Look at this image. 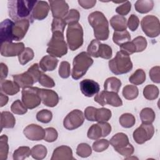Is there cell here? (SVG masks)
Segmentation results:
<instances>
[{
    "instance_id": "cell-20",
    "label": "cell",
    "mask_w": 160,
    "mask_h": 160,
    "mask_svg": "<svg viewBox=\"0 0 160 160\" xmlns=\"http://www.w3.org/2000/svg\"><path fill=\"white\" fill-rule=\"evenodd\" d=\"M80 89L81 92L86 97H92L97 94L100 90L99 84L89 79H86L80 82Z\"/></svg>"
},
{
    "instance_id": "cell-26",
    "label": "cell",
    "mask_w": 160,
    "mask_h": 160,
    "mask_svg": "<svg viewBox=\"0 0 160 160\" xmlns=\"http://www.w3.org/2000/svg\"><path fill=\"white\" fill-rule=\"evenodd\" d=\"M1 91L6 94L13 96L20 91L19 85L11 80H1Z\"/></svg>"
},
{
    "instance_id": "cell-57",
    "label": "cell",
    "mask_w": 160,
    "mask_h": 160,
    "mask_svg": "<svg viewBox=\"0 0 160 160\" xmlns=\"http://www.w3.org/2000/svg\"><path fill=\"white\" fill-rule=\"evenodd\" d=\"M96 108L92 106H88L84 110V116L88 121H95L94 116Z\"/></svg>"
},
{
    "instance_id": "cell-3",
    "label": "cell",
    "mask_w": 160,
    "mask_h": 160,
    "mask_svg": "<svg viewBox=\"0 0 160 160\" xmlns=\"http://www.w3.org/2000/svg\"><path fill=\"white\" fill-rule=\"evenodd\" d=\"M109 68L116 75H120L129 72L132 69V62L129 55L119 51L116 56L109 61Z\"/></svg>"
},
{
    "instance_id": "cell-60",
    "label": "cell",
    "mask_w": 160,
    "mask_h": 160,
    "mask_svg": "<svg viewBox=\"0 0 160 160\" xmlns=\"http://www.w3.org/2000/svg\"><path fill=\"white\" fill-rule=\"evenodd\" d=\"M9 98L8 97L4 94L2 92H1L0 93V107H3L4 106H5L8 102Z\"/></svg>"
},
{
    "instance_id": "cell-35",
    "label": "cell",
    "mask_w": 160,
    "mask_h": 160,
    "mask_svg": "<svg viewBox=\"0 0 160 160\" xmlns=\"http://www.w3.org/2000/svg\"><path fill=\"white\" fill-rule=\"evenodd\" d=\"M146 73L142 69H138L129 78V82L134 85H140L146 81Z\"/></svg>"
},
{
    "instance_id": "cell-47",
    "label": "cell",
    "mask_w": 160,
    "mask_h": 160,
    "mask_svg": "<svg viewBox=\"0 0 160 160\" xmlns=\"http://www.w3.org/2000/svg\"><path fill=\"white\" fill-rule=\"evenodd\" d=\"M136 48V52H140L145 50L147 47V41L143 36H138L131 41Z\"/></svg>"
},
{
    "instance_id": "cell-36",
    "label": "cell",
    "mask_w": 160,
    "mask_h": 160,
    "mask_svg": "<svg viewBox=\"0 0 160 160\" xmlns=\"http://www.w3.org/2000/svg\"><path fill=\"white\" fill-rule=\"evenodd\" d=\"M122 94L125 99L132 100L138 96L139 90L134 85H126L123 88Z\"/></svg>"
},
{
    "instance_id": "cell-46",
    "label": "cell",
    "mask_w": 160,
    "mask_h": 160,
    "mask_svg": "<svg viewBox=\"0 0 160 160\" xmlns=\"http://www.w3.org/2000/svg\"><path fill=\"white\" fill-rule=\"evenodd\" d=\"M109 146V141L106 139H99L92 144V149L95 152H100L106 150Z\"/></svg>"
},
{
    "instance_id": "cell-23",
    "label": "cell",
    "mask_w": 160,
    "mask_h": 160,
    "mask_svg": "<svg viewBox=\"0 0 160 160\" xmlns=\"http://www.w3.org/2000/svg\"><path fill=\"white\" fill-rule=\"evenodd\" d=\"M74 159L72 156V151L68 146L62 145L56 148L52 154L51 160H72Z\"/></svg>"
},
{
    "instance_id": "cell-5",
    "label": "cell",
    "mask_w": 160,
    "mask_h": 160,
    "mask_svg": "<svg viewBox=\"0 0 160 160\" xmlns=\"http://www.w3.org/2000/svg\"><path fill=\"white\" fill-rule=\"evenodd\" d=\"M48 43L46 52L51 56L61 58L68 52V46L64 41V32L54 31Z\"/></svg>"
},
{
    "instance_id": "cell-32",
    "label": "cell",
    "mask_w": 160,
    "mask_h": 160,
    "mask_svg": "<svg viewBox=\"0 0 160 160\" xmlns=\"http://www.w3.org/2000/svg\"><path fill=\"white\" fill-rule=\"evenodd\" d=\"M139 116L142 123L144 124H152L156 118L154 111L150 108H143L140 112Z\"/></svg>"
},
{
    "instance_id": "cell-29",
    "label": "cell",
    "mask_w": 160,
    "mask_h": 160,
    "mask_svg": "<svg viewBox=\"0 0 160 160\" xmlns=\"http://www.w3.org/2000/svg\"><path fill=\"white\" fill-rule=\"evenodd\" d=\"M121 86V81L117 78L110 77L106 79L104 83V91L118 93Z\"/></svg>"
},
{
    "instance_id": "cell-4",
    "label": "cell",
    "mask_w": 160,
    "mask_h": 160,
    "mask_svg": "<svg viewBox=\"0 0 160 160\" xmlns=\"http://www.w3.org/2000/svg\"><path fill=\"white\" fill-rule=\"evenodd\" d=\"M93 64V59L86 52H81L76 55L72 62L71 76L72 79L78 80L82 78L88 69Z\"/></svg>"
},
{
    "instance_id": "cell-31",
    "label": "cell",
    "mask_w": 160,
    "mask_h": 160,
    "mask_svg": "<svg viewBox=\"0 0 160 160\" xmlns=\"http://www.w3.org/2000/svg\"><path fill=\"white\" fill-rule=\"evenodd\" d=\"M131 38L129 32L126 30L123 31H114L112 36L113 42L119 46L130 41Z\"/></svg>"
},
{
    "instance_id": "cell-7",
    "label": "cell",
    "mask_w": 160,
    "mask_h": 160,
    "mask_svg": "<svg viewBox=\"0 0 160 160\" xmlns=\"http://www.w3.org/2000/svg\"><path fill=\"white\" fill-rule=\"evenodd\" d=\"M66 39L69 48L71 51L79 49L83 44V29L79 23L68 25Z\"/></svg>"
},
{
    "instance_id": "cell-41",
    "label": "cell",
    "mask_w": 160,
    "mask_h": 160,
    "mask_svg": "<svg viewBox=\"0 0 160 160\" xmlns=\"http://www.w3.org/2000/svg\"><path fill=\"white\" fill-rule=\"evenodd\" d=\"M34 56L33 50L30 48H25L22 52L18 56V60L21 65H24L31 61Z\"/></svg>"
},
{
    "instance_id": "cell-49",
    "label": "cell",
    "mask_w": 160,
    "mask_h": 160,
    "mask_svg": "<svg viewBox=\"0 0 160 160\" xmlns=\"http://www.w3.org/2000/svg\"><path fill=\"white\" fill-rule=\"evenodd\" d=\"M66 23L64 19L61 18H53L51 24V31L52 32L54 31H61L64 32L66 28Z\"/></svg>"
},
{
    "instance_id": "cell-30",
    "label": "cell",
    "mask_w": 160,
    "mask_h": 160,
    "mask_svg": "<svg viewBox=\"0 0 160 160\" xmlns=\"http://www.w3.org/2000/svg\"><path fill=\"white\" fill-rule=\"evenodd\" d=\"M154 7L152 0H138L135 2L134 8L137 12L141 14H146L151 11Z\"/></svg>"
},
{
    "instance_id": "cell-52",
    "label": "cell",
    "mask_w": 160,
    "mask_h": 160,
    "mask_svg": "<svg viewBox=\"0 0 160 160\" xmlns=\"http://www.w3.org/2000/svg\"><path fill=\"white\" fill-rule=\"evenodd\" d=\"M131 9V4L129 1H124L121 5L118 6L116 9V12L120 16L127 15Z\"/></svg>"
},
{
    "instance_id": "cell-2",
    "label": "cell",
    "mask_w": 160,
    "mask_h": 160,
    "mask_svg": "<svg viewBox=\"0 0 160 160\" xmlns=\"http://www.w3.org/2000/svg\"><path fill=\"white\" fill-rule=\"evenodd\" d=\"M88 22L94 30L96 39L106 41L109 35V23L104 14L100 11H94L89 14Z\"/></svg>"
},
{
    "instance_id": "cell-37",
    "label": "cell",
    "mask_w": 160,
    "mask_h": 160,
    "mask_svg": "<svg viewBox=\"0 0 160 160\" xmlns=\"http://www.w3.org/2000/svg\"><path fill=\"white\" fill-rule=\"evenodd\" d=\"M48 153L47 148L42 144H37L31 149V156L37 160H41L46 158Z\"/></svg>"
},
{
    "instance_id": "cell-16",
    "label": "cell",
    "mask_w": 160,
    "mask_h": 160,
    "mask_svg": "<svg viewBox=\"0 0 160 160\" xmlns=\"http://www.w3.org/2000/svg\"><path fill=\"white\" fill-rule=\"evenodd\" d=\"M31 22V21L28 19L14 22L12 30L13 41H19L24 38L28 31Z\"/></svg>"
},
{
    "instance_id": "cell-13",
    "label": "cell",
    "mask_w": 160,
    "mask_h": 160,
    "mask_svg": "<svg viewBox=\"0 0 160 160\" xmlns=\"http://www.w3.org/2000/svg\"><path fill=\"white\" fill-rule=\"evenodd\" d=\"M84 121V115L79 109H74L64 118L63 126L68 130L76 129L82 125Z\"/></svg>"
},
{
    "instance_id": "cell-27",
    "label": "cell",
    "mask_w": 160,
    "mask_h": 160,
    "mask_svg": "<svg viewBox=\"0 0 160 160\" xmlns=\"http://www.w3.org/2000/svg\"><path fill=\"white\" fill-rule=\"evenodd\" d=\"M16 124V119L9 111H2L1 113V131L4 128H13Z\"/></svg>"
},
{
    "instance_id": "cell-33",
    "label": "cell",
    "mask_w": 160,
    "mask_h": 160,
    "mask_svg": "<svg viewBox=\"0 0 160 160\" xmlns=\"http://www.w3.org/2000/svg\"><path fill=\"white\" fill-rule=\"evenodd\" d=\"M112 116V112L111 110L108 108H96L94 119L95 121L99 122H107L110 119Z\"/></svg>"
},
{
    "instance_id": "cell-25",
    "label": "cell",
    "mask_w": 160,
    "mask_h": 160,
    "mask_svg": "<svg viewBox=\"0 0 160 160\" xmlns=\"http://www.w3.org/2000/svg\"><path fill=\"white\" fill-rule=\"evenodd\" d=\"M58 63V59L52 56L46 55L41 59L39 66L40 69L44 71H54Z\"/></svg>"
},
{
    "instance_id": "cell-38",
    "label": "cell",
    "mask_w": 160,
    "mask_h": 160,
    "mask_svg": "<svg viewBox=\"0 0 160 160\" xmlns=\"http://www.w3.org/2000/svg\"><path fill=\"white\" fill-rule=\"evenodd\" d=\"M30 155H31V149L28 146H21L14 151L12 158L14 160H23Z\"/></svg>"
},
{
    "instance_id": "cell-19",
    "label": "cell",
    "mask_w": 160,
    "mask_h": 160,
    "mask_svg": "<svg viewBox=\"0 0 160 160\" xmlns=\"http://www.w3.org/2000/svg\"><path fill=\"white\" fill-rule=\"evenodd\" d=\"M39 93L41 101L45 106L53 108L58 104L59 96L54 91L39 88Z\"/></svg>"
},
{
    "instance_id": "cell-10",
    "label": "cell",
    "mask_w": 160,
    "mask_h": 160,
    "mask_svg": "<svg viewBox=\"0 0 160 160\" xmlns=\"http://www.w3.org/2000/svg\"><path fill=\"white\" fill-rule=\"evenodd\" d=\"M39 89V88L32 86L22 89L21 92L22 102L28 109H32L40 105L41 99Z\"/></svg>"
},
{
    "instance_id": "cell-48",
    "label": "cell",
    "mask_w": 160,
    "mask_h": 160,
    "mask_svg": "<svg viewBox=\"0 0 160 160\" xmlns=\"http://www.w3.org/2000/svg\"><path fill=\"white\" fill-rule=\"evenodd\" d=\"M58 73L59 76L63 79L69 78L71 73L70 64L68 61H62L59 65Z\"/></svg>"
},
{
    "instance_id": "cell-1",
    "label": "cell",
    "mask_w": 160,
    "mask_h": 160,
    "mask_svg": "<svg viewBox=\"0 0 160 160\" xmlns=\"http://www.w3.org/2000/svg\"><path fill=\"white\" fill-rule=\"evenodd\" d=\"M37 1L11 0L8 2V14L15 22L24 19L32 22V11Z\"/></svg>"
},
{
    "instance_id": "cell-55",
    "label": "cell",
    "mask_w": 160,
    "mask_h": 160,
    "mask_svg": "<svg viewBox=\"0 0 160 160\" xmlns=\"http://www.w3.org/2000/svg\"><path fill=\"white\" fill-rule=\"evenodd\" d=\"M149 74L152 82L158 84L160 82V67L159 66L152 68L149 72Z\"/></svg>"
},
{
    "instance_id": "cell-22",
    "label": "cell",
    "mask_w": 160,
    "mask_h": 160,
    "mask_svg": "<svg viewBox=\"0 0 160 160\" xmlns=\"http://www.w3.org/2000/svg\"><path fill=\"white\" fill-rule=\"evenodd\" d=\"M50 9L49 5L46 1H38L36 3L32 11V19L42 20L45 19L49 13Z\"/></svg>"
},
{
    "instance_id": "cell-9",
    "label": "cell",
    "mask_w": 160,
    "mask_h": 160,
    "mask_svg": "<svg viewBox=\"0 0 160 160\" xmlns=\"http://www.w3.org/2000/svg\"><path fill=\"white\" fill-rule=\"evenodd\" d=\"M141 26L144 33L149 38H153L159 35V21L155 16L148 15L144 17L141 21Z\"/></svg>"
},
{
    "instance_id": "cell-34",
    "label": "cell",
    "mask_w": 160,
    "mask_h": 160,
    "mask_svg": "<svg viewBox=\"0 0 160 160\" xmlns=\"http://www.w3.org/2000/svg\"><path fill=\"white\" fill-rule=\"evenodd\" d=\"M159 92L158 88L153 84H148L145 86L143 89L144 97L146 99L150 101H152L158 98Z\"/></svg>"
},
{
    "instance_id": "cell-44",
    "label": "cell",
    "mask_w": 160,
    "mask_h": 160,
    "mask_svg": "<svg viewBox=\"0 0 160 160\" xmlns=\"http://www.w3.org/2000/svg\"><path fill=\"white\" fill-rule=\"evenodd\" d=\"M27 109L28 108L19 99H17L15 101H14L11 106V111L14 114L18 115H22L26 113L28 111Z\"/></svg>"
},
{
    "instance_id": "cell-45",
    "label": "cell",
    "mask_w": 160,
    "mask_h": 160,
    "mask_svg": "<svg viewBox=\"0 0 160 160\" xmlns=\"http://www.w3.org/2000/svg\"><path fill=\"white\" fill-rule=\"evenodd\" d=\"M52 118V112L48 109H42L36 114V119L42 123H49Z\"/></svg>"
},
{
    "instance_id": "cell-51",
    "label": "cell",
    "mask_w": 160,
    "mask_h": 160,
    "mask_svg": "<svg viewBox=\"0 0 160 160\" xmlns=\"http://www.w3.org/2000/svg\"><path fill=\"white\" fill-rule=\"evenodd\" d=\"M38 82L41 85L46 88H51L55 86V82L54 80L51 77L45 74L44 72H42L41 75Z\"/></svg>"
},
{
    "instance_id": "cell-15",
    "label": "cell",
    "mask_w": 160,
    "mask_h": 160,
    "mask_svg": "<svg viewBox=\"0 0 160 160\" xmlns=\"http://www.w3.org/2000/svg\"><path fill=\"white\" fill-rule=\"evenodd\" d=\"M25 49L23 42H8L1 43V54L4 57H14L19 56Z\"/></svg>"
},
{
    "instance_id": "cell-43",
    "label": "cell",
    "mask_w": 160,
    "mask_h": 160,
    "mask_svg": "<svg viewBox=\"0 0 160 160\" xmlns=\"http://www.w3.org/2000/svg\"><path fill=\"white\" fill-rule=\"evenodd\" d=\"M76 152L78 156L85 158L91 156L92 153V149L88 144L82 142L78 144Z\"/></svg>"
},
{
    "instance_id": "cell-58",
    "label": "cell",
    "mask_w": 160,
    "mask_h": 160,
    "mask_svg": "<svg viewBox=\"0 0 160 160\" xmlns=\"http://www.w3.org/2000/svg\"><path fill=\"white\" fill-rule=\"evenodd\" d=\"M78 2L82 8L86 9L93 8L96 3V0H78Z\"/></svg>"
},
{
    "instance_id": "cell-53",
    "label": "cell",
    "mask_w": 160,
    "mask_h": 160,
    "mask_svg": "<svg viewBox=\"0 0 160 160\" xmlns=\"http://www.w3.org/2000/svg\"><path fill=\"white\" fill-rule=\"evenodd\" d=\"M139 25V19L135 14H131L127 22V26L131 31H136Z\"/></svg>"
},
{
    "instance_id": "cell-11",
    "label": "cell",
    "mask_w": 160,
    "mask_h": 160,
    "mask_svg": "<svg viewBox=\"0 0 160 160\" xmlns=\"http://www.w3.org/2000/svg\"><path fill=\"white\" fill-rule=\"evenodd\" d=\"M94 99L95 102L102 106L109 104L113 107H119L122 105V101L121 98L118 93L114 92L102 91L96 94Z\"/></svg>"
},
{
    "instance_id": "cell-12",
    "label": "cell",
    "mask_w": 160,
    "mask_h": 160,
    "mask_svg": "<svg viewBox=\"0 0 160 160\" xmlns=\"http://www.w3.org/2000/svg\"><path fill=\"white\" fill-rule=\"evenodd\" d=\"M111 132V126L107 122H99L92 124L88 129L87 136L89 139L97 140L108 136Z\"/></svg>"
},
{
    "instance_id": "cell-17",
    "label": "cell",
    "mask_w": 160,
    "mask_h": 160,
    "mask_svg": "<svg viewBox=\"0 0 160 160\" xmlns=\"http://www.w3.org/2000/svg\"><path fill=\"white\" fill-rule=\"evenodd\" d=\"M49 2L54 18L62 19L69 12V6L65 1L49 0Z\"/></svg>"
},
{
    "instance_id": "cell-40",
    "label": "cell",
    "mask_w": 160,
    "mask_h": 160,
    "mask_svg": "<svg viewBox=\"0 0 160 160\" xmlns=\"http://www.w3.org/2000/svg\"><path fill=\"white\" fill-rule=\"evenodd\" d=\"M9 152L8 138L6 135L2 134L0 137V159L6 160L8 158Z\"/></svg>"
},
{
    "instance_id": "cell-59",
    "label": "cell",
    "mask_w": 160,
    "mask_h": 160,
    "mask_svg": "<svg viewBox=\"0 0 160 160\" xmlns=\"http://www.w3.org/2000/svg\"><path fill=\"white\" fill-rule=\"evenodd\" d=\"M0 77H1V80H3L8 76V68L6 66V64L1 62L0 64Z\"/></svg>"
},
{
    "instance_id": "cell-42",
    "label": "cell",
    "mask_w": 160,
    "mask_h": 160,
    "mask_svg": "<svg viewBox=\"0 0 160 160\" xmlns=\"http://www.w3.org/2000/svg\"><path fill=\"white\" fill-rule=\"evenodd\" d=\"M80 18L79 11L75 9H71L69 11L66 16L64 18V20L66 24L71 25L78 23Z\"/></svg>"
},
{
    "instance_id": "cell-50",
    "label": "cell",
    "mask_w": 160,
    "mask_h": 160,
    "mask_svg": "<svg viewBox=\"0 0 160 160\" xmlns=\"http://www.w3.org/2000/svg\"><path fill=\"white\" fill-rule=\"evenodd\" d=\"M44 141L48 142H52L56 141L58 137V133L54 128H47L45 129Z\"/></svg>"
},
{
    "instance_id": "cell-21",
    "label": "cell",
    "mask_w": 160,
    "mask_h": 160,
    "mask_svg": "<svg viewBox=\"0 0 160 160\" xmlns=\"http://www.w3.org/2000/svg\"><path fill=\"white\" fill-rule=\"evenodd\" d=\"M14 22L9 19L3 20L0 24V36L1 43L11 42L12 39V26Z\"/></svg>"
},
{
    "instance_id": "cell-6",
    "label": "cell",
    "mask_w": 160,
    "mask_h": 160,
    "mask_svg": "<svg viewBox=\"0 0 160 160\" xmlns=\"http://www.w3.org/2000/svg\"><path fill=\"white\" fill-rule=\"evenodd\" d=\"M109 143L116 152L125 158L130 157L134 153V147L130 144L128 136L123 132H118L114 135Z\"/></svg>"
},
{
    "instance_id": "cell-56",
    "label": "cell",
    "mask_w": 160,
    "mask_h": 160,
    "mask_svg": "<svg viewBox=\"0 0 160 160\" xmlns=\"http://www.w3.org/2000/svg\"><path fill=\"white\" fill-rule=\"evenodd\" d=\"M121 51L126 52L128 55H131L134 52H136L135 46L132 41H128L121 46H120Z\"/></svg>"
},
{
    "instance_id": "cell-24",
    "label": "cell",
    "mask_w": 160,
    "mask_h": 160,
    "mask_svg": "<svg viewBox=\"0 0 160 160\" xmlns=\"http://www.w3.org/2000/svg\"><path fill=\"white\" fill-rule=\"evenodd\" d=\"M12 78L14 81L22 89L31 87L34 83H36L34 78L28 71L21 74L13 75Z\"/></svg>"
},
{
    "instance_id": "cell-39",
    "label": "cell",
    "mask_w": 160,
    "mask_h": 160,
    "mask_svg": "<svg viewBox=\"0 0 160 160\" xmlns=\"http://www.w3.org/2000/svg\"><path fill=\"white\" fill-rule=\"evenodd\" d=\"M119 121L122 127L124 128H130L135 124L136 119L132 114L124 113L119 117Z\"/></svg>"
},
{
    "instance_id": "cell-28",
    "label": "cell",
    "mask_w": 160,
    "mask_h": 160,
    "mask_svg": "<svg viewBox=\"0 0 160 160\" xmlns=\"http://www.w3.org/2000/svg\"><path fill=\"white\" fill-rule=\"evenodd\" d=\"M110 24L114 31H123L126 30L127 22L125 17L120 15H115L110 19Z\"/></svg>"
},
{
    "instance_id": "cell-18",
    "label": "cell",
    "mask_w": 160,
    "mask_h": 160,
    "mask_svg": "<svg viewBox=\"0 0 160 160\" xmlns=\"http://www.w3.org/2000/svg\"><path fill=\"white\" fill-rule=\"evenodd\" d=\"M24 136L31 141H41L44 139L45 136V129L41 126L31 124L27 126L23 130Z\"/></svg>"
},
{
    "instance_id": "cell-54",
    "label": "cell",
    "mask_w": 160,
    "mask_h": 160,
    "mask_svg": "<svg viewBox=\"0 0 160 160\" xmlns=\"http://www.w3.org/2000/svg\"><path fill=\"white\" fill-rule=\"evenodd\" d=\"M28 71H29L34 78L35 82H37L39 81L41 75L43 72L40 70L39 66L37 63L33 64L31 67H29L28 69Z\"/></svg>"
},
{
    "instance_id": "cell-8",
    "label": "cell",
    "mask_w": 160,
    "mask_h": 160,
    "mask_svg": "<svg viewBox=\"0 0 160 160\" xmlns=\"http://www.w3.org/2000/svg\"><path fill=\"white\" fill-rule=\"evenodd\" d=\"M87 51L90 56L106 59H109L112 55L111 48L106 44L101 43L98 39L91 41L87 48Z\"/></svg>"
},
{
    "instance_id": "cell-14",
    "label": "cell",
    "mask_w": 160,
    "mask_h": 160,
    "mask_svg": "<svg viewBox=\"0 0 160 160\" xmlns=\"http://www.w3.org/2000/svg\"><path fill=\"white\" fill-rule=\"evenodd\" d=\"M154 134V128L152 124L142 123L132 134V137L135 142L139 144H144L150 140Z\"/></svg>"
}]
</instances>
